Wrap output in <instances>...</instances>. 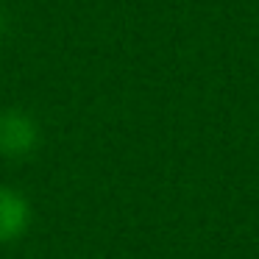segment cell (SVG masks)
I'll use <instances>...</instances> for the list:
<instances>
[{"label":"cell","mask_w":259,"mask_h":259,"mask_svg":"<svg viewBox=\"0 0 259 259\" xmlns=\"http://www.w3.org/2000/svg\"><path fill=\"white\" fill-rule=\"evenodd\" d=\"M39 145V123L25 109L0 112V156L25 159Z\"/></svg>","instance_id":"1"},{"label":"cell","mask_w":259,"mask_h":259,"mask_svg":"<svg viewBox=\"0 0 259 259\" xmlns=\"http://www.w3.org/2000/svg\"><path fill=\"white\" fill-rule=\"evenodd\" d=\"M31 201L14 187L0 184V245L17 242L31 229Z\"/></svg>","instance_id":"2"},{"label":"cell","mask_w":259,"mask_h":259,"mask_svg":"<svg viewBox=\"0 0 259 259\" xmlns=\"http://www.w3.org/2000/svg\"><path fill=\"white\" fill-rule=\"evenodd\" d=\"M6 34V12H3V9H0V36Z\"/></svg>","instance_id":"3"}]
</instances>
